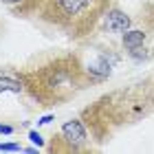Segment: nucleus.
<instances>
[{
	"instance_id": "obj_1",
	"label": "nucleus",
	"mask_w": 154,
	"mask_h": 154,
	"mask_svg": "<svg viewBox=\"0 0 154 154\" xmlns=\"http://www.w3.org/2000/svg\"><path fill=\"white\" fill-rule=\"evenodd\" d=\"M16 75L24 84V93L42 108L68 103L82 90L97 84L88 66L73 51L40 55L24 68H18Z\"/></svg>"
},
{
	"instance_id": "obj_2",
	"label": "nucleus",
	"mask_w": 154,
	"mask_h": 154,
	"mask_svg": "<svg viewBox=\"0 0 154 154\" xmlns=\"http://www.w3.org/2000/svg\"><path fill=\"white\" fill-rule=\"evenodd\" d=\"M154 112V77L115 88L82 110V121L97 143L110 141L125 125L139 123Z\"/></svg>"
},
{
	"instance_id": "obj_3",
	"label": "nucleus",
	"mask_w": 154,
	"mask_h": 154,
	"mask_svg": "<svg viewBox=\"0 0 154 154\" xmlns=\"http://www.w3.org/2000/svg\"><path fill=\"white\" fill-rule=\"evenodd\" d=\"M112 0H22L11 16L68 40H86L97 31Z\"/></svg>"
},
{
	"instance_id": "obj_4",
	"label": "nucleus",
	"mask_w": 154,
	"mask_h": 154,
	"mask_svg": "<svg viewBox=\"0 0 154 154\" xmlns=\"http://www.w3.org/2000/svg\"><path fill=\"white\" fill-rule=\"evenodd\" d=\"M51 154H73V152H90L95 150L93 137L86 128V123L79 119H68L60 125L57 132H53L51 141L44 148Z\"/></svg>"
},
{
	"instance_id": "obj_5",
	"label": "nucleus",
	"mask_w": 154,
	"mask_h": 154,
	"mask_svg": "<svg viewBox=\"0 0 154 154\" xmlns=\"http://www.w3.org/2000/svg\"><path fill=\"white\" fill-rule=\"evenodd\" d=\"M101 24L108 33H123V31L130 29L132 20H130L128 13L121 11L119 7H110L106 11V16H103V20H101Z\"/></svg>"
},
{
	"instance_id": "obj_6",
	"label": "nucleus",
	"mask_w": 154,
	"mask_h": 154,
	"mask_svg": "<svg viewBox=\"0 0 154 154\" xmlns=\"http://www.w3.org/2000/svg\"><path fill=\"white\" fill-rule=\"evenodd\" d=\"M145 38H148V33L141 31V29H128V31H123V48H128V51L141 48Z\"/></svg>"
},
{
	"instance_id": "obj_7",
	"label": "nucleus",
	"mask_w": 154,
	"mask_h": 154,
	"mask_svg": "<svg viewBox=\"0 0 154 154\" xmlns=\"http://www.w3.org/2000/svg\"><path fill=\"white\" fill-rule=\"evenodd\" d=\"M24 84L18 75H2L0 77V93H22Z\"/></svg>"
},
{
	"instance_id": "obj_8",
	"label": "nucleus",
	"mask_w": 154,
	"mask_h": 154,
	"mask_svg": "<svg viewBox=\"0 0 154 154\" xmlns=\"http://www.w3.org/2000/svg\"><path fill=\"white\" fill-rule=\"evenodd\" d=\"M29 139H31V141L38 145V148H46V143H44V139H42V134H40V132L31 130V132H29Z\"/></svg>"
},
{
	"instance_id": "obj_9",
	"label": "nucleus",
	"mask_w": 154,
	"mask_h": 154,
	"mask_svg": "<svg viewBox=\"0 0 154 154\" xmlns=\"http://www.w3.org/2000/svg\"><path fill=\"white\" fill-rule=\"evenodd\" d=\"M20 143H0V152H20Z\"/></svg>"
},
{
	"instance_id": "obj_10",
	"label": "nucleus",
	"mask_w": 154,
	"mask_h": 154,
	"mask_svg": "<svg viewBox=\"0 0 154 154\" xmlns=\"http://www.w3.org/2000/svg\"><path fill=\"white\" fill-rule=\"evenodd\" d=\"M0 134H13V128H11V125L0 123Z\"/></svg>"
},
{
	"instance_id": "obj_11",
	"label": "nucleus",
	"mask_w": 154,
	"mask_h": 154,
	"mask_svg": "<svg viewBox=\"0 0 154 154\" xmlns=\"http://www.w3.org/2000/svg\"><path fill=\"white\" fill-rule=\"evenodd\" d=\"M51 121H53V115H44V117L38 121V125H46V123H51Z\"/></svg>"
},
{
	"instance_id": "obj_12",
	"label": "nucleus",
	"mask_w": 154,
	"mask_h": 154,
	"mask_svg": "<svg viewBox=\"0 0 154 154\" xmlns=\"http://www.w3.org/2000/svg\"><path fill=\"white\" fill-rule=\"evenodd\" d=\"M2 5H9V7H16V5H20L22 0H0Z\"/></svg>"
}]
</instances>
